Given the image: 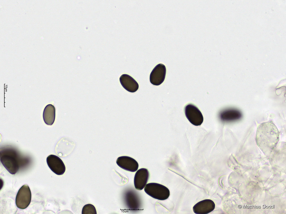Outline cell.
<instances>
[{"label":"cell","mask_w":286,"mask_h":214,"mask_svg":"<svg viewBox=\"0 0 286 214\" xmlns=\"http://www.w3.org/2000/svg\"><path fill=\"white\" fill-rule=\"evenodd\" d=\"M279 133L272 122L261 124L258 127L256 134V141L258 146L264 151L273 149L279 140Z\"/></svg>","instance_id":"obj_1"},{"label":"cell","mask_w":286,"mask_h":214,"mask_svg":"<svg viewBox=\"0 0 286 214\" xmlns=\"http://www.w3.org/2000/svg\"><path fill=\"white\" fill-rule=\"evenodd\" d=\"M21 160L18 152L14 149L7 148L1 151V161L11 174H15L19 170Z\"/></svg>","instance_id":"obj_2"},{"label":"cell","mask_w":286,"mask_h":214,"mask_svg":"<svg viewBox=\"0 0 286 214\" xmlns=\"http://www.w3.org/2000/svg\"><path fill=\"white\" fill-rule=\"evenodd\" d=\"M146 194L152 198L160 200L167 199L170 195L169 189L166 186L156 183L147 184L144 188Z\"/></svg>","instance_id":"obj_3"},{"label":"cell","mask_w":286,"mask_h":214,"mask_svg":"<svg viewBox=\"0 0 286 214\" xmlns=\"http://www.w3.org/2000/svg\"><path fill=\"white\" fill-rule=\"evenodd\" d=\"M31 194L30 188L27 184L22 186L19 190L15 198V204L17 207L24 209L29 205L31 200Z\"/></svg>","instance_id":"obj_4"},{"label":"cell","mask_w":286,"mask_h":214,"mask_svg":"<svg viewBox=\"0 0 286 214\" xmlns=\"http://www.w3.org/2000/svg\"><path fill=\"white\" fill-rule=\"evenodd\" d=\"M185 113L189 121L194 125H200L203 122V118L201 112L193 104H190L186 106Z\"/></svg>","instance_id":"obj_5"},{"label":"cell","mask_w":286,"mask_h":214,"mask_svg":"<svg viewBox=\"0 0 286 214\" xmlns=\"http://www.w3.org/2000/svg\"><path fill=\"white\" fill-rule=\"evenodd\" d=\"M166 72L165 66L161 63L158 64L155 67L150 74V82L154 85H160L164 80Z\"/></svg>","instance_id":"obj_6"},{"label":"cell","mask_w":286,"mask_h":214,"mask_svg":"<svg viewBox=\"0 0 286 214\" xmlns=\"http://www.w3.org/2000/svg\"><path fill=\"white\" fill-rule=\"evenodd\" d=\"M46 161L49 167L55 174L61 175L65 172V165L62 160L58 156L53 154L50 155L47 157Z\"/></svg>","instance_id":"obj_7"},{"label":"cell","mask_w":286,"mask_h":214,"mask_svg":"<svg viewBox=\"0 0 286 214\" xmlns=\"http://www.w3.org/2000/svg\"><path fill=\"white\" fill-rule=\"evenodd\" d=\"M116 163L122 169L132 172L136 171L139 167L138 162L135 159L128 156L119 157L117 159Z\"/></svg>","instance_id":"obj_8"},{"label":"cell","mask_w":286,"mask_h":214,"mask_svg":"<svg viewBox=\"0 0 286 214\" xmlns=\"http://www.w3.org/2000/svg\"><path fill=\"white\" fill-rule=\"evenodd\" d=\"M149 173L147 169L141 168L136 172L134 178V184L135 188L142 190L145 187L148 181Z\"/></svg>","instance_id":"obj_9"},{"label":"cell","mask_w":286,"mask_h":214,"mask_svg":"<svg viewBox=\"0 0 286 214\" xmlns=\"http://www.w3.org/2000/svg\"><path fill=\"white\" fill-rule=\"evenodd\" d=\"M220 120L225 122H230L238 120L241 118V112L235 108H228L222 111L219 114Z\"/></svg>","instance_id":"obj_10"},{"label":"cell","mask_w":286,"mask_h":214,"mask_svg":"<svg viewBox=\"0 0 286 214\" xmlns=\"http://www.w3.org/2000/svg\"><path fill=\"white\" fill-rule=\"evenodd\" d=\"M215 207L214 202L209 199L200 201L196 204L193 208L194 213L197 214H207L213 211Z\"/></svg>","instance_id":"obj_11"},{"label":"cell","mask_w":286,"mask_h":214,"mask_svg":"<svg viewBox=\"0 0 286 214\" xmlns=\"http://www.w3.org/2000/svg\"><path fill=\"white\" fill-rule=\"evenodd\" d=\"M119 80L122 87L129 92H136L138 89L139 85L138 83L129 75L123 74L120 76Z\"/></svg>","instance_id":"obj_12"},{"label":"cell","mask_w":286,"mask_h":214,"mask_svg":"<svg viewBox=\"0 0 286 214\" xmlns=\"http://www.w3.org/2000/svg\"><path fill=\"white\" fill-rule=\"evenodd\" d=\"M55 116V109L51 104L47 105L45 107L43 112V117L45 123L51 125L54 123Z\"/></svg>","instance_id":"obj_13"},{"label":"cell","mask_w":286,"mask_h":214,"mask_svg":"<svg viewBox=\"0 0 286 214\" xmlns=\"http://www.w3.org/2000/svg\"><path fill=\"white\" fill-rule=\"evenodd\" d=\"M126 198L127 203L131 209H136L138 207V200L136 197L134 196L133 193H131V192L127 194Z\"/></svg>","instance_id":"obj_14"},{"label":"cell","mask_w":286,"mask_h":214,"mask_svg":"<svg viewBox=\"0 0 286 214\" xmlns=\"http://www.w3.org/2000/svg\"><path fill=\"white\" fill-rule=\"evenodd\" d=\"M82 214H96L95 207L92 205L88 204L85 205L82 209Z\"/></svg>","instance_id":"obj_15"}]
</instances>
